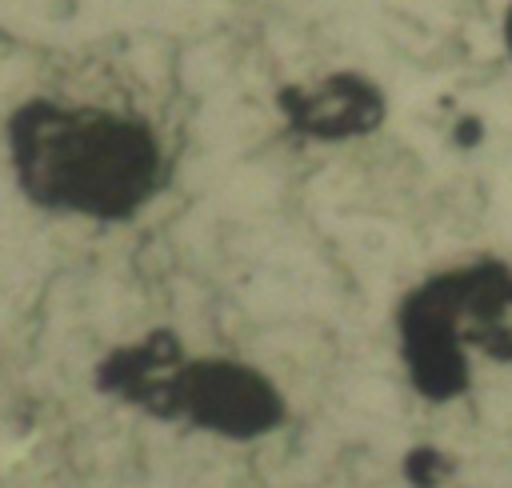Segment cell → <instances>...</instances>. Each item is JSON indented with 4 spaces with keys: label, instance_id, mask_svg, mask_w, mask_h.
I'll return each instance as SVG.
<instances>
[{
    "label": "cell",
    "instance_id": "cell-1",
    "mask_svg": "<svg viewBox=\"0 0 512 488\" xmlns=\"http://www.w3.org/2000/svg\"><path fill=\"white\" fill-rule=\"evenodd\" d=\"M4 136L16 188L52 216L132 220L160 196L168 176L156 128L116 108L36 96L8 116Z\"/></svg>",
    "mask_w": 512,
    "mask_h": 488
},
{
    "label": "cell",
    "instance_id": "cell-2",
    "mask_svg": "<svg viewBox=\"0 0 512 488\" xmlns=\"http://www.w3.org/2000/svg\"><path fill=\"white\" fill-rule=\"evenodd\" d=\"M96 388L144 416L188 424L224 440H256L284 420L280 388L232 356H188L172 328H152L108 348L96 364Z\"/></svg>",
    "mask_w": 512,
    "mask_h": 488
},
{
    "label": "cell",
    "instance_id": "cell-3",
    "mask_svg": "<svg viewBox=\"0 0 512 488\" xmlns=\"http://www.w3.org/2000/svg\"><path fill=\"white\" fill-rule=\"evenodd\" d=\"M400 360L424 400L468 388V356L512 360V268L496 260L428 276L396 308Z\"/></svg>",
    "mask_w": 512,
    "mask_h": 488
},
{
    "label": "cell",
    "instance_id": "cell-4",
    "mask_svg": "<svg viewBox=\"0 0 512 488\" xmlns=\"http://www.w3.org/2000/svg\"><path fill=\"white\" fill-rule=\"evenodd\" d=\"M284 124L304 140H348L380 128L388 100L360 72H332L312 84H288L276 96Z\"/></svg>",
    "mask_w": 512,
    "mask_h": 488
},
{
    "label": "cell",
    "instance_id": "cell-5",
    "mask_svg": "<svg viewBox=\"0 0 512 488\" xmlns=\"http://www.w3.org/2000/svg\"><path fill=\"white\" fill-rule=\"evenodd\" d=\"M408 476H412L416 484H436V480L444 476V456H440L436 448H416V452L408 456Z\"/></svg>",
    "mask_w": 512,
    "mask_h": 488
},
{
    "label": "cell",
    "instance_id": "cell-6",
    "mask_svg": "<svg viewBox=\"0 0 512 488\" xmlns=\"http://www.w3.org/2000/svg\"><path fill=\"white\" fill-rule=\"evenodd\" d=\"M500 36H504V48H508V56H512V4L504 8V20H500Z\"/></svg>",
    "mask_w": 512,
    "mask_h": 488
}]
</instances>
